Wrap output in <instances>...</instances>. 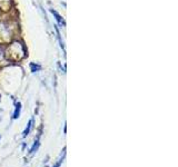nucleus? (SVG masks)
Wrapping results in <instances>:
<instances>
[{
    "label": "nucleus",
    "mask_w": 178,
    "mask_h": 167,
    "mask_svg": "<svg viewBox=\"0 0 178 167\" xmlns=\"http://www.w3.org/2000/svg\"><path fill=\"white\" fill-rule=\"evenodd\" d=\"M50 12L54 16H55V17H56V20L58 21V22H59L61 26H66V22H65V20H64L62 18H61V16L59 15V14H58L56 10H54V9H50Z\"/></svg>",
    "instance_id": "2"
},
{
    "label": "nucleus",
    "mask_w": 178,
    "mask_h": 167,
    "mask_svg": "<svg viewBox=\"0 0 178 167\" xmlns=\"http://www.w3.org/2000/svg\"><path fill=\"white\" fill-rule=\"evenodd\" d=\"M30 68H31V71H32V72H36V71L40 70L41 66H40V65H35V64H31Z\"/></svg>",
    "instance_id": "6"
},
{
    "label": "nucleus",
    "mask_w": 178,
    "mask_h": 167,
    "mask_svg": "<svg viewBox=\"0 0 178 167\" xmlns=\"http://www.w3.org/2000/svg\"><path fill=\"white\" fill-rule=\"evenodd\" d=\"M45 167H48V166H45Z\"/></svg>",
    "instance_id": "8"
},
{
    "label": "nucleus",
    "mask_w": 178,
    "mask_h": 167,
    "mask_svg": "<svg viewBox=\"0 0 178 167\" xmlns=\"http://www.w3.org/2000/svg\"><path fill=\"white\" fill-rule=\"evenodd\" d=\"M32 127H34V118H31L30 120H29V123H28V125H27V127H26V129L24 130V133H22V137H27L29 134H30L31 129H32Z\"/></svg>",
    "instance_id": "1"
},
{
    "label": "nucleus",
    "mask_w": 178,
    "mask_h": 167,
    "mask_svg": "<svg viewBox=\"0 0 178 167\" xmlns=\"http://www.w3.org/2000/svg\"><path fill=\"white\" fill-rule=\"evenodd\" d=\"M20 111H21V104L20 102H17V104H16L15 113H14V119L19 118V116H20Z\"/></svg>",
    "instance_id": "3"
},
{
    "label": "nucleus",
    "mask_w": 178,
    "mask_h": 167,
    "mask_svg": "<svg viewBox=\"0 0 178 167\" xmlns=\"http://www.w3.org/2000/svg\"><path fill=\"white\" fill-rule=\"evenodd\" d=\"M0 99H1V96H0Z\"/></svg>",
    "instance_id": "7"
},
{
    "label": "nucleus",
    "mask_w": 178,
    "mask_h": 167,
    "mask_svg": "<svg viewBox=\"0 0 178 167\" xmlns=\"http://www.w3.org/2000/svg\"><path fill=\"white\" fill-rule=\"evenodd\" d=\"M38 147H39V137L37 138L35 140V143H34V145H32V147H31L30 152H29V154L30 155H34L36 152H37V149H38Z\"/></svg>",
    "instance_id": "4"
},
{
    "label": "nucleus",
    "mask_w": 178,
    "mask_h": 167,
    "mask_svg": "<svg viewBox=\"0 0 178 167\" xmlns=\"http://www.w3.org/2000/svg\"><path fill=\"white\" fill-rule=\"evenodd\" d=\"M65 155H66V148L64 149V152H62V154L60 155V157L58 158V161H57V163L54 165V167H60L61 164H62V161H64V158H65Z\"/></svg>",
    "instance_id": "5"
}]
</instances>
